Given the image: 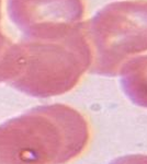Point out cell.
Masks as SVG:
<instances>
[{
	"mask_svg": "<svg viewBox=\"0 0 147 164\" xmlns=\"http://www.w3.org/2000/svg\"><path fill=\"white\" fill-rule=\"evenodd\" d=\"M90 68L114 77L127 61L147 50V1L136 0L104 7L89 27Z\"/></svg>",
	"mask_w": 147,
	"mask_h": 164,
	"instance_id": "obj_1",
	"label": "cell"
},
{
	"mask_svg": "<svg viewBox=\"0 0 147 164\" xmlns=\"http://www.w3.org/2000/svg\"><path fill=\"white\" fill-rule=\"evenodd\" d=\"M120 74L126 95L136 105L147 107V55L127 61Z\"/></svg>",
	"mask_w": 147,
	"mask_h": 164,
	"instance_id": "obj_2",
	"label": "cell"
},
{
	"mask_svg": "<svg viewBox=\"0 0 147 164\" xmlns=\"http://www.w3.org/2000/svg\"><path fill=\"white\" fill-rule=\"evenodd\" d=\"M109 164H147L146 154H129L120 156Z\"/></svg>",
	"mask_w": 147,
	"mask_h": 164,
	"instance_id": "obj_3",
	"label": "cell"
}]
</instances>
